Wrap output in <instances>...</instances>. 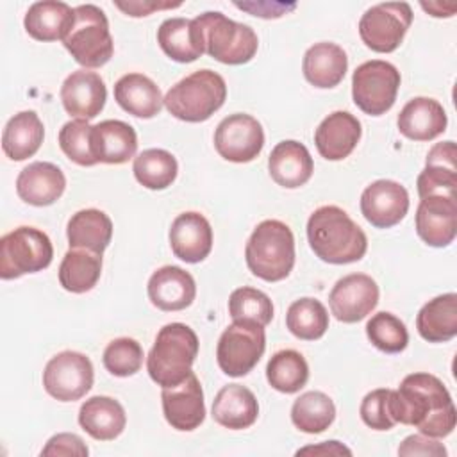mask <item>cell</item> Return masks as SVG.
I'll use <instances>...</instances> for the list:
<instances>
[{"instance_id":"1","label":"cell","mask_w":457,"mask_h":457,"mask_svg":"<svg viewBox=\"0 0 457 457\" xmlns=\"http://www.w3.org/2000/svg\"><path fill=\"white\" fill-rule=\"evenodd\" d=\"M389 411L395 423L412 425L430 437H446L457 423V411L445 384L430 373H411L391 389Z\"/></svg>"},{"instance_id":"2","label":"cell","mask_w":457,"mask_h":457,"mask_svg":"<svg viewBox=\"0 0 457 457\" xmlns=\"http://www.w3.org/2000/svg\"><path fill=\"white\" fill-rule=\"evenodd\" d=\"M307 239L316 257L328 264L357 262L368 250L364 230L337 205L318 207L309 216Z\"/></svg>"},{"instance_id":"3","label":"cell","mask_w":457,"mask_h":457,"mask_svg":"<svg viewBox=\"0 0 457 457\" xmlns=\"http://www.w3.org/2000/svg\"><path fill=\"white\" fill-rule=\"evenodd\" d=\"M248 270L266 280H284L295 266V237L291 228L280 220L261 221L245 248Z\"/></svg>"},{"instance_id":"4","label":"cell","mask_w":457,"mask_h":457,"mask_svg":"<svg viewBox=\"0 0 457 457\" xmlns=\"http://www.w3.org/2000/svg\"><path fill=\"white\" fill-rule=\"evenodd\" d=\"M198 355V337L184 323L164 325L146 357L150 378L161 387L180 384L189 373Z\"/></svg>"},{"instance_id":"5","label":"cell","mask_w":457,"mask_h":457,"mask_svg":"<svg viewBox=\"0 0 457 457\" xmlns=\"http://www.w3.org/2000/svg\"><path fill=\"white\" fill-rule=\"evenodd\" d=\"M193 27L204 52L223 64H245L257 54L259 39L253 29L227 18L220 11H207L193 18Z\"/></svg>"},{"instance_id":"6","label":"cell","mask_w":457,"mask_h":457,"mask_svg":"<svg viewBox=\"0 0 457 457\" xmlns=\"http://www.w3.org/2000/svg\"><path fill=\"white\" fill-rule=\"evenodd\" d=\"M227 98L225 79L212 70H196L179 80L164 96L170 114L187 123L209 120Z\"/></svg>"},{"instance_id":"7","label":"cell","mask_w":457,"mask_h":457,"mask_svg":"<svg viewBox=\"0 0 457 457\" xmlns=\"http://www.w3.org/2000/svg\"><path fill=\"white\" fill-rule=\"evenodd\" d=\"M62 45L84 68L107 64L112 57L114 43L105 12L93 4L77 5L73 25L62 39Z\"/></svg>"},{"instance_id":"8","label":"cell","mask_w":457,"mask_h":457,"mask_svg":"<svg viewBox=\"0 0 457 457\" xmlns=\"http://www.w3.org/2000/svg\"><path fill=\"white\" fill-rule=\"evenodd\" d=\"M54 246L36 227H18L0 239V278L11 280L50 266Z\"/></svg>"},{"instance_id":"9","label":"cell","mask_w":457,"mask_h":457,"mask_svg":"<svg viewBox=\"0 0 457 457\" xmlns=\"http://www.w3.org/2000/svg\"><path fill=\"white\" fill-rule=\"evenodd\" d=\"M264 327L253 321L232 320V325H228L220 336L216 361L225 375L243 377L255 368L264 353Z\"/></svg>"},{"instance_id":"10","label":"cell","mask_w":457,"mask_h":457,"mask_svg":"<svg viewBox=\"0 0 457 457\" xmlns=\"http://www.w3.org/2000/svg\"><path fill=\"white\" fill-rule=\"evenodd\" d=\"M400 80V71L391 62L366 61L352 75L353 104L370 116L386 114L396 100Z\"/></svg>"},{"instance_id":"11","label":"cell","mask_w":457,"mask_h":457,"mask_svg":"<svg viewBox=\"0 0 457 457\" xmlns=\"http://www.w3.org/2000/svg\"><path fill=\"white\" fill-rule=\"evenodd\" d=\"M412 23V9L407 2H384L371 5L359 20L362 43L378 54L395 52Z\"/></svg>"},{"instance_id":"12","label":"cell","mask_w":457,"mask_h":457,"mask_svg":"<svg viewBox=\"0 0 457 457\" xmlns=\"http://www.w3.org/2000/svg\"><path fill=\"white\" fill-rule=\"evenodd\" d=\"M93 364L87 355L64 350L54 355L43 371L45 391L59 402L80 400L93 387Z\"/></svg>"},{"instance_id":"13","label":"cell","mask_w":457,"mask_h":457,"mask_svg":"<svg viewBox=\"0 0 457 457\" xmlns=\"http://www.w3.org/2000/svg\"><path fill=\"white\" fill-rule=\"evenodd\" d=\"M264 146L262 125L250 114L236 112L223 118L214 132L216 152L230 162H250Z\"/></svg>"},{"instance_id":"14","label":"cell","mask_w":457,"mask_h":457,"mask_svg":"<svg viewBox=\"0 0 457 457\" xmlns=\"http://www.w3.org/2000/svg\"><path fill=\"white\" fill-rule=\"evenodd\" d=\"M378 303V286L366 273H350L339 278L330 295L328 305L336 320L357 323L364 320Z\"/></svg>"},{"instance_id":"15","label":"cell","mask_w":457,"mask_h":457,"mask_svg":"<svg viewBox=\"0 0 457 457\" xmlns=\"http://www.w3.org/2000/svg\"><path fill=\"white\" fill-rule=\"evenodd\" d=\"M407 211L409 193L396 180H375L361 195V212L377 228L395 227L405 218Z\"/></svg>"},{"instance_id":"16","label":"cell","mask_w":457,"mask_h":457,"mask_svg":"<svg viewBox=\"0 0 457 457\" xmlns=\"http://www.w3.org/2000/svg\"><path fill=\"white\" fill-rule=\"evenodd\" d=\"M161 400L166 421L177 430H195L205 420L204 391L198 377L193 371L180 384L162 387Z\"/></svg>"},{"instance_id":"17","label":"cell","mask_w":457,"mask_h":457,"mask_svg":"<svg viewBox=\"0 0 457 457\" xmlns=\"http://www.w3.org/2000/svg\"><path fill=\"white\" fill-rule=\"evenodd\" d=\"M416 232L434 248H443L453 243L457 236V198H421L416 209Z\"/></svg>"},{"instance_id":"18","label":"cell","mask_w":457,"mask_h":457,"mask_svg":"<svg viewBox=\"0 0 457 457\" xmlns=\"http://www.w3.org/2000/svg\"><path fill=\"white\" fill-rule=\"evenodd\" d=\"M107 100L104 79L89 70L71 71L61 86V102L64 111L77 120L96 118Z\"/></svg>"},{"instance_id":"19","label":"cell","mask_w":457,"mask_h":457,"mask_svg":"<svg viewBox=\"0 0 457 457\" xmlns=\"http://www.w3.org/2000/svg\"><path fill=\"white\" fill-rule=\"evenodd\" d=\"M455 157H457V148L453 141L436 143L428 150L425 168L416 180L420 198H425V196L457 198Z\"/></svg>"},{"instance_id":"20","label":"cell","mask_w":457,"mask_h":457,"mask_svg":"<svg viewBox=\"0 0 457 457\" xmlns=\"http://www.w3.org/2000/svg\"><path fill=\"white\" fill-rule=\"evenodd\" d=\"M170 246L177 259L196 264L212 248V228L207 218L196 211L179 214L170 227Z\"/></svg>"},{"instance_id":"21","label":"cell","mask_w":457,"mask_h":457,"mask_svg":"<svg viewBox=\"0 0 457 457\" xmlns=\"http://www.w3.org/2000/svg\"><path fill=\"white\" fill-rule=\"evenodd\" d=\"M361 121L348 111H334L314 132L318 154L327 161H343L348 157L361 139Z\"/></svg>"},{"instance_id":"22","label":"cell","mask_w":457,"mask_h":457,"mask_svg":"<svg viewBox=\"0 0 457 457\" xmlns=\"http://www.w3.org/2000/svg\"><path fill=\"white\" fill-rule=\"evenodd\" d=\"M66 187V177L59 166L45 161H36L25 166L16 179L18 196L36 207L52 205L61 198Z\"/></svg>"},{"instance_id":"23","label":"cell","mask_w":457,"mask_h":457,"mask_svg":"<svg viewBox=\"0 0 457 457\" xmlns=\"http://www.w3.org/2000/svg\"><path fill=\"white\" fill-rule=\"evenodd\" d=\"M148 298L161 311H182L189 307L196 296V284L191 273L179 266H162L152 273Z\"/></svg>"},{"instance_id":"24","label":"cell","mask_w":457,"mask_h":457,"mask_svg":"<svg viewBox=\"0 0 457 457\" xmlns=\"http://www.w3.org/2000/svg\"><path fill=\"white\" fill-rule=\"evenodd\" d=\"M268 171L278 186L296 189L309 182L314 162L305 145L295 139H284L273 146L268 157Z\"/></svg>"},{"instance_id":"25","label":"cell","mask_w":457,"mask_h":457,"mask_svg":"<svg viewBox=\"0 0 457 457\" xmlns=\"http://www.w3.org/2000/svg\"><path fill=\"white\" fill-rule=\"evenodd\" d=\"M398 130L412 141H430L446 130V112L443 105L428 96L409 100L398 114Z\"/></svg>"},{"instance_id":"26","label":"cell","mask_w":457,"mask_h":457,"mask_svg":"<svg viewBox=\"0 0 457 457\" xmlns=\"http://www.w3.org/2000/svg\"><path fill=\"white\" fill-rule=\"evenodd\" d=\"M212 420L230 430H243L255 423L259 416V403L255 395L241 386H223L212 400Z\"/></svg>"},{"instance_id":"27","label":"cell","mask_w":457,"mask_h":457,"mask_svg":"<svg viewBox=\"0 0 457 457\" xmlns=\"http://www.w3.org/2000/svg\"><path fill=\"white\" fill-rule=\"evenodd\" d=\"M302 70L309 84L320 89H330L345 79L348 57L346 52L336 43H314L303 55Z\"/></svg>"},{"instance_id":"28","label":"cell","mask_w":457,"mask_h":457,"mask_svg":"<svg viewBox=\"0 0 457 457\" xmlns=\"http://www.w3.org/2000/svg\"><path fill=\"white\" fill-rule=\"evenodd\" d=\"M114 100L136 118H154L161 112L164 98L159 86L143 73H127L114 84Z\"/></svg>"},{"instance_id":"29","label":"cell","mask_w":457,"mask_h":457,"mask_svg":"<svg viewBox=\"0 0 457 457\" xmlns=\"http://www.w3.org/2000/svg\"><path fill=\"white\" fill-rule=\"evenodd\" d=\"M79 425L96 441H112L127 425L125 409L111 396H91L80 405Z\"/></svg>"},{"instance_id":"30","label":"cell","mask_w":457,"mask_h":457,"mask_svg":"<svg viewBox=\"0 0 457 457\" xmlns=\"http://www.w3.org/2000/svg\"><path fill=\"white\" fill-rule=\"evenodd\" d=\"M93 154L98 162L123 164L136 155V130L121 120H104L93 125Z\"/></svg>"},{"instance_id":"31","label":"cell","mask_w":457,"mask_h":457,"mask_svg":"<svg viewBox=\"0 0 457 457\" xmlns=\"http://www.w3.org/2000/svg\"><path fill=\"white\" fill-rule=\"evenodd\" d=\"M75 20V9L64 2L43 0L29 7L23 25L30 37L37 41L64 39Z\"/></svg>"},{"instance_id":"32","label":"cell","mask_w":457,"mask_h":457,"mask_svg":"<svg viewBox=\"0 0 457 457\" xmlns=\"http://www.w3.org/2000/svg\"><path fill=\"white\" fill-rule=\"evenodd\" d=\"M416 328L428 343H446L457 336V295L445 293L428 300L416 316Z\"/></svg>"},{"instance_id":"33","label":"cell","mask_w":457,"mask_h":457,"mask_svg":"<svg viewBox=\"0 0 457 457\" xmlns=\"http://www.w3.org/2000/svg\"><path fill=\"white\" fill-rule=\"evenodd\" d=\"M66 236L70 248H82L102 255L112 237V221L100 209H82L70 218Z\"/></svg>"},{"instance_id":"34","label":"cell","mask_w":457,"mask_h":457,"mask_svg":"<svg viewBox=\"0 0 457 457\" xmlns=\"http://www.w3.org/2000/svg\"><path fill=\"white\" fill-rule=\"evenodd\" d=\"M45 137V127L34 111L14 114L2 132V150L11 161L32 157Z\"/></svg>"},{"instance_id":"35","label":"cell","mask_w":457,"mask_h":457,"mask_svg":"<svg viewBox=\"0 0 457 457\" xmlns=\"http://www.w3.org/2000/svg\"><path fill=\"white\" fill-rule=\"evenodd\" d=\"M157 43L161 50L177 62H193L205 54L193 27V20L186 18L164 20L157 29Z\"/></svg>"},{"instance_id":"36","label":"cell","mask_w":457,"mask_h":457,"mask_svg":"<svg viewBox=\"0 0 457 457\" xmlns=\"http://www.w3.org/2000/svg\"><path fill=\"white\" fill-rule=\"evenodd\" d=\"M102 273V255L82 250L70 248L59 266V282L70 293L91 291Z\"/></svg>"},{"instance_id":"37","label":"cell","mask_w":457,"mask_h":457,"mask_svg":"<svg viewBox=\"0 0 457 457\" xmlns=\"http://www.w3.org/2000/svg\"><path fill=\"white\" fill-rule=\"evenodd\" d=\"M336 420V405L328 395L321 391H307L300 395L291 407L293 425L305 434H320Z\"/></svg>"},{"instance_id":"38","label":"cell","mask_w":457,"mask_h":457,"mask_svg":"<svg viewBox=\"0 0 457 457\" xmlns=\"http://www.w3.org/2000/svg\"><path fill=\"white\" fill-rule=\"evenodd\" d=\"M132 171L136 180L146 189H166L177 179L179 164L173 154L162 148H148L134 157Z\"/></svg>"},{"instance_id":"39","label":"cell","mask_w":457,"mask_h":457,"mask_svg":"<svg viewBox=\"0 0 457 457\" xmlns=\"http://www.w3.org/2000/svg\"><path fill=\"white\" fill-rule=\"evenodd\" d=\"M266 378L273 389L286 395H293L307 384V361L296 350H280L273 353L271 359L268 361Z\"/></svg>"},{"instance_id":"40","label":"cell","mask_w":457,"mask_h":457,"mask_svg":"<svg viewBox=\"0 0 457 457\" xmlns=\"http://www.w3.org/2000/svg\"><path fill=\"white\" fill-rule=\"evenodd\" d=\"M287 330L303 341L320 339L328 328V312L316 298L295 300L286 312Z\"/></svg>"},{"instance_id":"41","label":"cell","mask_w":457,"mask_h":457,"mask_svg":"<svg viewBox=\"0 0 457 457\" xmlns=\"http://www.w3.org/2000/svg\"><path fill=\"white\" fill-rule=\"evenodd\" d=\"M228 314L232 320L253 321L261 327H266L273 320V303L266 293L243 286L230 293Z\"/></svg>"},{"instance_id":"42","label":"cell","mask_w":457,"mask_h":457,"mask_svg":"<svg viewBox=\"0 0 457 457\" xmlns=\"http://www.w3.org/2000/svg\"><path fill=\"white\" fill-rule=\"evenodd\" d=\"M366 336L373 346L386 353H398L409 343L405 323L391 312H377L366 323Z\"/></svg>"},{"instance_id":"43","label":"cell","mask_w":457,"mask_h":457,"mask_svg":"<svg viewBox=\"0 0 457 457\" xmlns=\"http://www.w3.org/2000/svg\"><path fill=\"white\" fill-rule=\"evenodd\" d=\"M93 125L87 120H71L59 130V146L62 154L79 166L98 164L93 154Z\"/></svg>"},{"instance_id":"44","label":"cell","mask_w":457,"mask_h":457,"mask_svg":"<svg viewBox=\"0 0 457 457\" xmlns=\"http://www.w3.org/2000/svg\"><path fill=\"white\" fill-rule=\"evenodd\" d=\"M143 348L132 337L112 339L104 350V366L114 377L136 375L143 366Z\"/></svg>"},{"instance_id":"45","label":"cell","mask_w":457,"mask_h":457,"mask_svg":"<svg viewBox=\"0 0 457 457\" xmlns=\"http://www.w3.org/2000/svg\"><path fill=\"white\" fill-rule=\"evenodd\" d=\"M389 395L391 389H373L371 393H368L362 402H361V418L362 421L373 428V430H389L393 428L396 423L391 418V411H389Z\"/></svg>"},{"instance_id":"46","label":"cell","mask_w":457,"mask_h":457,"mask_svg":"<svg viewBox=\"0 0 457 457\" xmlns=\"http://www.w3.org/2000/svg\"><path fill=\"white\" fill-rule=\"evenodd\" d=\"M398 455H423V457H445L446 448L443 443L436 441V437L425 436V434H412L407 436L402 445L398 446Z\"/></svg>"},{"instance_id":"47","label":"cell","mask_w":457,"mask_h":457,"mask_svg":"<svg viewBox=\"0 0 457 457\" xmlns=\"http://www.w3.org/2000/svg\"><path fill=\"white\" fill-rule=\"evenodd\" d=\"M89 453L86 443L77 436L70 432L55 434L48 439L46 446L41 450V455H77L86 457Z\"/></svg>"},{"instance_id":"48","label":"cell","mask_w":457,"mask_h":457,"mask_svg":"<svg viewBox=\"0 0 457 457\" xmlns=\"http://www.w3.org/2000/svg\"><path fill=\"white\" fill-rule=\"evenodd\" d=\"M237 9L250 12L252 16H259V18H280L286 12L293 11L296 7V4H282V2H236L234 4Z\"/></svg>"},{"instance_id":"49","label":"cell","mask_w":457,"mask_h":457,"mask_svg":"<svg viewBox=\"0 0 457 457\" xmlns=\"http://www.w3.org/2000/svg\"><path fill=\"white\" fill-rule=\"evenodd\" d=\"M114 5L123 11L127 16H134V18H141V16H148L154 11L159 9H173V7H180L182 2H155V0H136V2H114Z\"/></svg>"},{"instance_id":"50","label":"cell","mask_w":457,"mask_h":457,"mask_svg":"<svg viewBox=\"0 0 457 457\" xmlns=\"http://www.w3.org/2000/svg\"><path fill=\"white\" fill-rule=\"evenodd\" d=\"M305 453H314V455H352V452L341 445L339 441H325L321 445H316V446H305L302 450L296 452V455H305Z\"/></svg>"},{"instance_id":"51","label":"cell","mask_w":457,"mask_h":457,"mask_svg":"<svg viewBox=\"0 0 457 457\" xmlns=\"http://www.w3.org/2000/svg\"><path fill=\"white\" fill-rule=\"evenodd\" d=\"M421 7L427 11V12H430L432 16H436V18H448V16H453V14H450V12H446L445 11V4H441V2H421Z\"/></svg>"}]
</instances>
